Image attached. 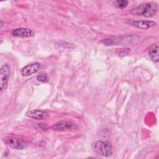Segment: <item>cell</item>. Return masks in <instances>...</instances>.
<instances>
[{
    "instance_id": "6da1fadb",
    "label": "cell",
    "mask_w": 159,
    "mask_h": 159,
    "mask_svg": "<svg viewBox=\"0 0 159 159\" xmlns=\"http://www.w3.org/2000/svg\"><path fill=\"white\" fill-rule=\"evenodd\" d=\"M158 10L157 4L153 2H148L141 4L132 9L130 13L135 16H142L145 17L153 16Z\"/></svg>"
},
{
    "instance_id": "7a4b0ae2",
    "label": "cell",
    "mask_w": 159,
    "mask_h": 159,
    "mask_svg": "<svg viewBox=\"0 0 159 159\" xmlns=\"http://www.w3.org/2000/svg\"><path fill=\"white\" fill-rule=\"evenodd\" d=\"M92 148L94 152L102 157H110L112 154V147L108 142L97 140L92 143Z\"/></svg>"
},
{
    "instance_id": "3957f363",
    "label": "cell",
    "mask_w": 159,
    "mask_h": 159,
    "mask_svg": "<svg viewBox=\"0 0 159 159\" xmlns=\"http://www.w3.org/2000/svg\"><path fill=\"white\" fill-rule=\"evenodd\" d=\"M2 141L9 147L16 150H23L27 147L25 142L16 137L7 136L2 139Z\"/></svg>"
},
{
    "instance_id": "277c9868",
    "label": "cell",
    "mask_w": 159,
    "mask_h": 159,
    "mask_svg": "<svg viewBox=\"0 0 159 159\" xmlns=\"http://www.w3.org/2000/svg\"><path fill=\"white\" fill-rule=\"evenodd\" d=\"M11 70L8 64L2 66L0 71V91L2 93L7 88L9 79L10 77Z\"/></svg>"
},
{
    "instance_id": "5b68a950",
    "label": "cell",
    "mask_w": 159,
    "mask_h": 159,
    "mask_svg": "<svg viewBox=\"0 0 159 159\" xmlns=\"http://www.w3.org/2000/svg\"><path fill=\"white\" fill-rule=\"evenodd\" d=\"M76 124L72 121L62 120L55 123L51 127L52 130L55 131H64L73 129L75 127Z\"/></svg>"
},
{
    "instance_id": "8992f818",
    "label": "cell",
    "mask_w": 159,
    "mask_h": 159,
    "mask_svg": "<svg viewBox=\"0 0 159 159\" xmlns=\"http://www.w3.org/2000/svg\"><path fill=\"white\" fill-rule=\"evenodd\" d=\"M40 68V64L39 62H34L27 65L20 70L22 76L27 77L37 73Z\"/></svg>"
},
{
    "instance_id": "52a82bcc",
    "label": "cell",
    "mask_w": 159,
    "mask_h": 159,
    "mask_svg": "<svg viewBox=\"0 0 159 159\" xmlns=\"http://www.w3.org/2000/svg\"><path fill=\"white\" fill-rule=\"evenodd\" d=\"M11 34L13 36L20 37H31L34 35V33L31 29L24 27L13 29L11 32Z\"/></svg>"
},
{
    "instance_id": "ba28073f",
    "label": "cell",
    "mask_w": 159,
    "mask_h": 159,
    "mask_svg": "<svg viewBox=\"0 0 159 159\" xmlns=\"http://www.w3.org/2000/svg\"><path fill=\"white\" fill-rule=\"evenodd\" d=\"M132 25L134 27L141 29H149L153 28L157 25V23L152 20H135L132 22Z\"/></svg>"
},
{
    "instance_id": "9c48e42d",
    "label": "cell",
    "mask_w": 159,
    "mask_h": 159,
    "mask_svg": "<svg viewBox=\"0 0 159 159\" xmlns=\"http://www.w3.org/2000/svg\"><path fill=\"white\" fill-rule=\"evenodd\" d=\"M26 116L34 119L42 120L46 117L47 114L42 110L36 109V110H32V111H28L26 113Z\"/></svg>"
},
{
    "instance_id": "30bf717a",
    "label": "cell",
    "mask_w": 159,
    "mask_h": 159,
    "mask_svg": "<svg viewBox=\"0 0 159 159\" xmlns=\"http://www.w3.org/2000/svg\"><path fill=\"white\" fill-rule=\"evenodd\" d=\"M158 45H155L153 46L148 52V55L151 58V60L155 62H158Z\"/></svg>"
},
{
    "instance_id": "8fae6325",
    "label": "cell",
    "mask_w": 159,
    "mask_h": 159,
    "mask_svg": "<svg viewBox=\"0 0 159 159\" xmlns=\"http://www.w3.org/2000/svg\"><path fill=\"white\" fill-rule=\"evenodd\" d=\"M130 49L129 48H119L116 49V53L120 57H124L128 55L130 53Z\"/></svg>"
},
{
    "instance_id": "7c38bea8",
    "label": "cell",
    "mask_w": 159,
    "mask_h": 159,
    "mask_svg": "<svg viewBox=\"0 0 159 159\" xmlns=\"http://www.w3.org/2000/svg\"><path fill=\"white\" fill-rule=\"evenodd\" d=\"M129 2L125 0H121V1H116L114 2V6L117 8L119 9H124L128 5Z\"/></svg>"
},
{
    "instance_id": "4fadbf2b",
    "label": "cell",
    "mask_w": 159,
    "mask_h": 159,
    "mask_svg": "<svg viewBox=\"0 0 159 159\" xmlns=\"http://www.w3.org/2000/svg\"><path fill=\"white\" fill-rule=\"evenodd\" d=\"M37 80L40 82H46L48 80V77L46 74L41 73L37 76Z\"/></svg>"
},
{
    "instance_id": "5bb4252c",
    "label": "cell",
    "mask_w": 159,
    "mask_h": 159,
    "mask_svg": "<svg viewBox=\"0 0 159 159\" xmlns=\"http://www.w3.org/2000/svg\"><path fill=\"white\" fill-rule=\"evenodd\" d=\"M3 25H4V22H3V21L1 20V22H0V28H2Z\"/></svg>"
}]
</instances>
